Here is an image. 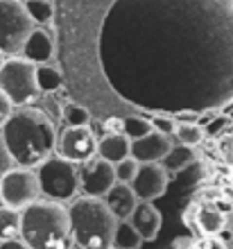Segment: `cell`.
Segmentation results:
<instances>
[{
	"label": "cell",
	"mask_w": 233,
	"mask_h": 249,
	"mask_svg": "<svg viewBox=\"0 0 233 249\" xmlns=\"http://www.w3.org/2000/svg\"><path fill=\"white\" fill-rule=\"evenodd\" d=\"M16 165L39 168L57 147V129L50 116L34 107H14L12 116L0 129Z\"/></svg>",
	"instance_id": "1"
},
{
	"label": "cell",
	"mask_w": 233,
	"mask_h": 249,
	"mask_svg": "<svg viewBox=\"0 0 233 249\" xmlns=\"http://www.w3.org/2000/svg\"><path fill=\"white\" fill-rule=\"evenodd\" d=\"M20 236L30 249H64L72 245L68 206L54 199H36L20 211Z\"/></svg>",
	"instance_id": "2"
},
{
	"label": "cell",
	"mask_w": 233,
	"mask_h": 249,
	"mask_svg": "<svg viewBox=\"0 0 233 249\" xmlns=\"http://www.w3.org/2000/svg\"><path fill=\"white\" fill-rule=\"evenodd\" d=\"M71 217L72 245L84 249H109L118 227V217L107 206L104 197L82 195L71 199L68 206Z\"/></svg>",
	"instance_id": "3"
},
{
	"label": "cell",
	"mask_w": 233,
	"mask_h": 249,
	"mask_svg": "<svg viewBox=\"0 0 233 249\" xmlns=\"http://www.w3.org/2000/svg\"><path fill=\"white\" fill-rule=\"evenodd\" d=\"M41 195L54 202H71L79 193V168L68 159L59 157L57 152L36 168Z\"/></svg>",
	"instance_id": "4"
},
{
	"label": "cell",
	"mask_w": 233,
	"mask_h": 249,
	"mask_svg": "<svg viewBox=\"0 0 233 249\" xmlns=\"http://www.w3.org/2000/svg\"><path fill=\"white\" fill-rule=\"evenodd\" d=\"M0 89L14 107L30 105L39 98V82H36V64L25 57L12 54L5 57L0 66Z\"/></svg>",
	"instance_id": "5"
},
{
	"label": "cell",
	"mask_w": 233,
	"mask_h": 249,
	"mask_svg": "<svg viewBox=\"0 0 233 249\" xmlns=\"http://www.w3.org/2000/svg\"><path fill=\"white\" fill-rule=\"evenodd\" d=\"M34 25L23 0H0V50L7 57L23 53Z\"/></svg>",
	"instance_id": "6"
},
{
	"label": "cell",
	"mask_w": 233,
	"mask_h": 249,
	"mask_svg": "<svg viewBox=\"0 0 233 249\" xmlns=\"http://www.w3.org/2000/svg\"><path fill=\"white\" fill-rule=\"evenodd\" d=\"M41 197V186L36 168L14 165L12 170L0 175V204L23 211Z\"/></svg>",
	"instance_id": "7"
},
{
	"label": "cell",
	"mask_w": 233,
	"mask_h": 249,
	"mask_svg": "<svg viewBox=\"0 0 233 249\" xmlns=\"http://www.w3.org/2000/svg\"><path fill=\"white\" fill-rule=\"evenodd\" d=\"M59 157L68 159L72 163H84L89 159L97 154V136L91 124H66V129L57 136V147H54Z\"/></svg>",
	"instance_id": "8"
},
{
	"label": "cell",
	"mask_w": 233,
	"mask_h": 249,
	"mask_svg": "<svg viewBox=\"0 0 233 249\" xmlns=\"http://www.w3.org/2000/svg\"><path fill=\"white\" fill-rule=\"evenodd\" d=\"M79 165H82V170H79V190L84 195L104 197L109 193L111 186L118 181L113 163L102 157H97V154Z\"/></svg>",
	"instance_id": "9"
},
{
	"label": "cell",
	"mask_w": 233,
	"mask_h": 249,
	"mask_svg": "<svg viewBox=\"0 0 233 249\" xmlns=\"http://www.w3.org/2000/svg\"><path fill=\"white\" fill-rule=\"evenodd\" d=\"M170 184V172L161 161H149V163H141L138 165L136 177L131 179V188L136 193L138 199L145 202H154L159 197L165 195Z\"/></svg>",
	"instance_id": "10"
},
{
	"label": "cell",
	"mask_w": 233,
	"mask_h": 249,
	"mask_svg": "<svg viewBox=\"0 0 233 249\" xmlns=\"http://www.w3.org/2000/svg\"><path fill=\"white\" fill-rule=\"evenodd\" d=\"M172 136L163 134L159 129L147 131L145 136L131 138V157L136 159L138 163H149V161H163V157L172 147Z\"/></svg>",
	"instance_id": "11"
},
{
	"label": "cell",
	"mask_w": 233,
	"mask_h": 249,
	"mask_svg": "<svg viewBox=\"0 0 233 249\" xmlns=\"http://www.w3.org/2000/svg\"><path fill=\"white\" fill-rule=\"evenodd\" d=\"M129 222L136 227V231L143 236L145 243H152L159 236V231H161L163 217L152 202L138 199V204L134 206V211H131V215H129Z\"/></svg>",
	"instance_id": "12"
},
{
	"label": "cell",
	"mask_w": 233,
	"mask_h": 249,
	"mask_svg": "<svg viewBox=\"0 0 233 249\" xmlns=\"http://www.w3.org/2000/svg\"><path fill=\"white\" fill-rule=\"evenodd\" d=\"M104 202L113 211V215H116L118 220H129L131 211H134V206L138 204V197L129 184L116 181V184L109 188V193L104 195Z\"/></svg>",
	"instance_id": "13"
},
{
	"label": "cell",
	"mask_w": 233,
	"mask_h": 249,
	"mask_svg": "<svg viewBox=\"0 0 233 249\" xmlns=\"http://www.w3.org/2000/svg\"><path fill=\"white\" fill-rule=\"evenodd\" d=\"M131 154V138L125 131H104L97 138V157L118 163L120 159Z\"/></svg>",
	"instance_id": "14"
},
{
	"label": "cell",
	"mask_w": 233,
	"mask_h": 249,
	"mask_svg": "<svg viewBox=\"0 0 233 249\" xmlns=\"http://www.w3.org/2000/svg\"><path fill=\"white\" fill-rule=\"evenodd\" d=\"M52 53H54V41H52L50 32L43 30V27H34L30 36H27L25 46H23V57L34 64H46L50 61Z\"/></svg>",
	"instance_id": "15"
},
{
	"label": "cell",
	"mask_w": 233,
	"mask_h": 249,
	"mask_svg": "<svg viewBox=\"0 0 233 249\" xmlns=\"http://www.w3.org/2000/svg\"><path fill=\"white\" fill-rule=\"evenodd\" d=\"M224 213L213 204H201L197 206V227L204 236H217L224 229Z\"/></svg>",
	"instance_id": "16"
},
{
	"label": "cell",
	"mask_w": 233,
	"mask_h": 249,
	"mask_svg": "<svg viewBox=\"0 0 233 249\" xmlns=\"http://www.w3.org/2000/svg\"><path fill=\"white\" fill-rule=\"evenodd\" d=\"M195 159H197V154H195L193 145L172 143V147H170V152L163 157L161 163L168 168V172H181V170H186L188 165L195 163Z\"/></svg>",
	"instance_id": "17"
},
{
	"label": "cell",
	"mask_w": 233,
	"mask_h": 249,
	"mask_svg": "<svg viewBox=\"0 0 233 249\" xmlns=\"http://www.w3.org/2000/svg\"><path fill=\"white\" fill-rule=\"evenodd\" d=\"M145 243L143 236L136 231V227L129 222V220H118L116 233H113V243L111 247L116 249H138L141 245Z\"/></svg>",
	"instance_id": "18"
},
{
	"label": "cell",
	"mask_w": 233,
	"mask_h": 249,
	"mask_svg": "<svg viewBox=\"0 0 233 249\" xmlns=\"http://www.w3.org/2000/svg\"><path fill=\"white\" fill-rule=\"evenodd\" d=\"M20 224H23L20 211L2 204V206H0V240L18 238L20 236Z\"/></svg>",
	"instance_id": "19"
},
{
	"label": "cell",
	"mask_w": 233,
	"mask_h": 249,
	"mask_svg": "<svg viewBox=\"0 0 233 249\" xmlns=\"http://www.w3.org/2000/svg\"><path fill=\"white\" fill-rule=\"evenodd\" d=\"M36 82H39L41 93H54L61 89L64 84V77L57 68H52L50 64H36Z\"/></svg>",
	"instance_id": "20"
},
{
	"label": "cell",
	"mask_w": 233,
	"mask_h": 249,
	"mask_svg": "<svg viewBox=\"0 0 233 249\" xmlns=\"http://www.w3.org/2000/svg\"><path fill=\"white\" fill-rule=\"evenodd\" d=\"M172 136L177 138V143H186V145L197 147V145L204 141L206 131H204V127H201L199 123H177Z\"/></svg>",
	"instance_id": "21"
},
{
	"label": "cell",
	"mask_w": 233,
	"mask_h": 249,
	"mask_svg": "<svg viewBox=\"0 0 233 249\" xmlns=\"http://www.w3.org/2000/svg\"><path fill=\"white\" fill-rule=\"evenodd\" d=\"M27 7V12L32 16V20L36 25H46L52 20V14H54V7H52V0H23Z\"/></svg>",
	"instance_id": "22"
},
{
	"label": "cell",
	"mask_w": 233,
	"mask_h": 249,
	"mask_svg": "<svg viewBox=\"0 0 233 249\" xmlns=\"http://www.w3.org/2000/svg\"><path fill=\"white\" fill-rule=\"evenodd\" d=\"M154 129V124L149 118H143V116H127L123 120V131L127 134L129 138H138V136H145L147 131Z\"/></svg>",
	"instance_id": "23"
},
{
	"label": "cell",
	"mask_w": 233,
	"mask_h": 249,
	"mask_svg": "<svg viewBox=\"0 0 233 249\" xmlns=\"http://www.w3.org/2000/svg\"><path fill=\"white\" fill-rule=\"evenodd\" d=\"M138 161L134 157H125L120 159L118 163H113V170H116V179L118 181H125V184H131V179L136 177V172H138Z\"/></svg>",
	"instance_id": "24"
},
{
	"label": "cell",
	"mask_w": 233,
	"mask_h": 249,
	"mask_svg": "<svg viewBox=\"0 0 233 249\" xmlns=\"http://www.w3.org/2000/svg\"><path fill=\"white\" fill-rule=\"evenodd\" d=\"M64 118H66V124H86L91 120L89 111L82 109L77 105H64Z\"/></svg>",
	"instance_id": "25"
},
{
	"label": "cell",
	"mask_w": 233,
	"mask_h": 249,
	"mask_svg": "<svg viewBox=\"0 0 233 249\" xmlns=\"http://www.w3.org/2000/svg\"><path fill=\"white\" fill-rule=\"evenodd\" d=\"M14 165H16V161H14L12 152H9V147H7V143H5V138L0 134V175H5L7 170H12Z\"/></svg>",
	"instance_id": "26"
},
{
	"label": "cell",
	"mask_w": 233,
	"mask_h": 249,
	"mask_svg": "<svg viewBox=\"0 0 233 249\" xmlns=\"http://www.w3.org/2000/svg\"><path fill=\"white\" fill-rule=\"evenodd\" d=\"M152 124H154V129L163 131V134H170V136H172V131L177 127V123L172 118H168V116H156V118H152Z\"/></svg>",
	"instance_id": "27"
},
{
	"label": "cell",
	"mask_w": 233,
	"mask_h": 249,
	"mask_svg": "<svg viewBox=\"0 0 233 249\" xmlns=\"http://www.w3.org/2000/svg\"><path fill=\"white\" fill-rule=\"evenodd\" d=\"M12 111H14L12 100L7 98L5 93H2V89H0V129H2V124L7 123V118L12 116Z\"/></svg>",
	"instance_id": "28"
},
{
	"label": "cell",
	"mask_w": 233,
	"mask_h": 249,
	"mask_svg": "<svg viewBox=\"0 0 233 249\" xmlns=\"http://www.w3.org/2000/svg\"><path fill=\"white\" fill-rule=\"evenodd\" d=\"M0 247L2 249H27V243L23 240V236H18V238H9V240H0Z\"/></svg>",
	"instance_id": "29"
},
{
	"label": "cell",
	"mask_w": 233,
	"mask_h": 249,
	"mask_svg": "<svg viewBox=\"0 0 233 249\" xmlns=\"http://www.w3.org/2000/svg\"><path fill=\"white\" fill-rule=\"evenodd\" d=\"M199 113L197 111H179L177 113V123H197Z\"/></svg>",
	"instance_id": "30"
},
{
	"label": "cell",
	"mask_w": 233,
	"mask_h": 249,
	"mask_svg": "<svg viewBox=\"0 0 233 249\" xmlns=\"http://www.w3.org/2000/svg\"><path fill=\"white\" fill-rule=\"evenodd\" d=\"M201 247H215V249H224L227 245H224V240H220L217 236H206V240L204 243H199Z\"/></svg>",
	"instance_id": "31"
},
{
	"label": "cell",
	"mask_w": 233,
	"mask_h": 249,
	"mask_svg": "<svg viewBox=\"0 0 233 249\" xmlns=\"http://www.w3.org/2000/svg\"><path fill=\"white\" fill-rule=\"evenodd\" d=\"M107 131H123V120L120 118H111V120H107Z\"/></svg>",
	"instance_id": "32"
},
{
	"label": "cell",
	"mask_w": 233,
	"mask_h": 249,
	"mask_svg": "<svg viewBox=\"0 0 233 249\" xmlns=\"http://www.w3.org/2000/svg\"><path fill=\"white\" fill-rule=\"evenodd\" d=\"M175 247H181V245H195V240H190V238H181V240H175Z\"/></svg>",
	"instance_id": "33"
},
{
	"label": "cell",
	"mask_w": 233,
	"mask_h": 249,
	"mask_svg": "<svg viewBox=\"0 0 233 249\" xmlns=\"http://www.w3.org/2000/svg\"><path fill=\"white\" fill-rule=\"evenodd\" d=\"M5 57H7V54L2 53V50H0V66H2V61H5Z\"/></svg>",
	"instance_id": "34"
}]
</instances>
